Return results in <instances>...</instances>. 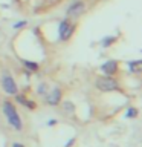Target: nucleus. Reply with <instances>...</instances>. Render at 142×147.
Here are the masks:
<instances>
[{
    "label": "nucleus",
    "mask_w": 142,
    "mask_h": 147,
    "mask_svg": "<svg viewBox=\"0 0 142 147\" xmlns=\"http://www.w3.org/2000/svg\"><path fill=\"white\" fill-rule=\"evenodd\" d=\"M2 110H3V115H5V118H6L9 126H11L14 130L20 132L23 129V121H21L20 115H18V110H17L15 106H14L12 101H9V100L3 101Z\"/></svg>",
    "instance_id": "f257e3e1"
},
{
    "label": "nucleus",
    "mask_w": 142,
    "mask_h": 147,
    "mask_svg": "<svg viewBox=\"0 0 142 147\" xmlns=\"http://www.w3.org/2000/svg\"><path fill=\"white\" fill-rule=\"evenodd\" d=\"M95 87L101 92H118L121 89L119 83L115 80L113 77H109V75H102V77H98L95 80Z\"/></svg>",
    "instance_id": "f03ea898"
},
{
    "label": "nucleus",
    "mask_w": 142,
    "mask_h": 147,
    "mask_svg": "<svg viewBox=\"0 0 142 147\" xmlns=\"http://www.w3.org/2000/svg\"><path fill=\"white\" fill-rule=\"evenodd\" d=\"M75 32V23L70 22V18H63L58 23V40L60 41H67Z\"/></svg>",
    "instance_id": "7ed1b4c3"
},
{
    "label": "nucleus",
    "mask_w": 142,
    "mask_h": 147,
    "mask_svg": "<svg viewBox=\"0 0 142 147\" xmlns=\"http://www.w3.org/2000/svg\"><path fill=\"white\" fill-rule=\"evenodd\" d=\"M2 89L5 90V94H8V95H17L18 94L17 81L14 80L11 72H8V71H5L2 74Z\"/></svg>",
    "instance_id": "20e7f679"
},
{
    "label": "nucleus",
    "mask_w": 142,
    "mask_h": 147,
    "mask_svg": "<svg viewBox=\"0 0 142 147\" xmlns=\"http://www.w3.org/2000/svg\"><path fill=\"white\" fill-rule=\"evenodd\" d=\"M84 12H86V3L82 0H75V2H72L69 5L66 16H67V18H78Z\"/></svg>",
    "instance_id": "39448f33"
},
{
    "label": "nucleus",
    "mask_w": 142,
    "mask_h": 147,
    "mask_svg": "<svg viewBox=\"0 0 142 147\" xmlns=\"http://www.w3.org/2000/svg\"><path fill=\"white\" fill-rule=\"evenodd\" d=\"M44 96H46V104L55 107V106H58L61 103V89H60L58 86H55L54 89L50 92H48Z\"/></svg>",
    "instance_id": "423d86ee"
},
{
    "label": "nucleus",
    "mask_w": 142,
    "mask_h": 147,
    "mask_svg": "<svg viewBox=\"0 0 142 147\" xmlns=\"http://www.w3.org/2000/svg\"><path fill=\"white\" fill-rule=\"evenodd\" d=\"M118 69H119V63L116 60H109L104 64H101V71L104 72V75H109V77H113L118 72Z\"/></svg>",
    "instance_id": "0eeeda50"
},
{
    "label": "nucleus",
    "mask_w": 142,
    "mask_h": 147,
    "mask_svg": "<svg viewBox=\"0 0 142 147\" xmlns=\"http://www.w3.org/2000/svg\"><path fill=\"white\" fill-rule=\"evenodd\" d=\"M15 96V101L18 104H21V106H25V107H27V109H31V110H34L35 107H37V104L34 103L32 100H29V98H26L25 95H20V94H17V95H14Z\"/></svg>",
    "instance_id": "6e6552de"
},
{
    "label": "nucleus",
    "mask_w": 142,
    "mask_h": 147,
    "mask_svg": "<svg viewBox=\"0 0 142 147\" xmlns=\"http://www.w3.org/2000/svg\"><path fill=\"white\" fill-rule=\"evenodd\" d=\"M20 61L26 69H29V71H32V72H37L40 69L38 63H35V61H31V60H20Z\"/></svg>",
    "instance_id": "1a4fd4ad"
},
{
    "label": "nucleus",
    "mask_w": 142,
    "mask_h": 147,
    "mask_svg": "<svg viewBox=\"0 0 142 147\" xmlns=\"http://www.w3.org/2000/svg\"><path fill=\"white\" fill-rule=\"evenodd\" d=\"M141 60H135V61H128V69H130L131 72H135V74H139L141 72Z\"/></svg>",
    "instance_id": "9d476101"
},
{
    "label": "nucleus",
    "mask_w": 142,
    "mask_h": 147,
    "mask_svg": "<svg viewBox=\"0 0 142 147\" xmlns=\"http://www.w3.org/2000/svg\"><path fill=\"white\" fill-rule=\"evenodd\" d=\"M115 41H116V37H113V35L104 37V38L101 40V46H102V48H109V46H110V45H113Z\"/></svg>",
    "instance_id": "9b49d317"
},
{
    "label": "nucleus",
    "mask_w": 142,
    "mask_h": 147,
    "mask_svg": "<svg viewBox=\"0 0 142 147\" xmlns=\"http://www.w3.org/2000/svg\"><path fill=\"white\" fill-rule=\"evenodd\" d=\"M63 109L66 113H73L75 112V106H73V103H70V101H64L63 103Z\"/></svg>",
    "instance_id": "f8f14e48"
},
{
    "label": "nucleus",
    "mask_w": 142,
    "mask_h": 147,
    "mask_svg": "<svg viewBox=\"0 0 142 147\" xmlns=\"http://www.w3.org/2000/svg\"><path fill=\"white\" fill-rule=\"evenodd\" d=\"M27 25V22L26 20H20V22H15L12 25V29H15V31H18V29H21V28H25Z\"/></svg>",
    "instance_id": "ddd939ff"
},
{
    "label": "nucleus",
    "mask_w": 142,
    "mask_h": 147,
    "mask_svg": "<svg viewBox=\"0 0 142 147\" xmlns=\"http://www.w3.org/2000/svg\"><path fill=\"white\" fill-rule=\"evenodd\" d=\"M125 117H127V118H136V117H137V109H136V107H130V109L127 110Z\"/></svg>",
    "instance_id": "4468645a"
},
{
    "label": "nucleus",
    "mask_w": 142,
    "mask_h": 147,
    "mask_svg": "<svg viewBox=\"0 0 142 147\" xmlns=\"http://www.w3.org/2000/svg\"><path fill=\"white\" fill-rule=\"evenodd\" d=\"M38 92L40 95H46V92H48V84H46V83H41V84L38 86Z\"/></svg>",
    "instance_id": "2eb2a0df"
},
{
    "label": "nucleus",
    "mask_w": 142,
    "mask_h": 147,
    "mask_svg": "<svg viewBox=\"0 0 142 147\" xmlns=\"http://www.w3.org/2000/svg\"><path fill=\"white\" fill-rule=\"evenodd\" d=\"M55 124H57V119H49L48 126H55Z\"/></svg>",
    "instance_id": "dca6fc26"
},
{
    "label": "nucleus",
    "mask_w": 142,
    "mask_h": 147,
    "mask_svg": "<svg viewBox=\"0 0 142 147\" xmlns=\"http://www.w3.org/2000/svg\"><path fill=\"white\" fill-rule=\"evenodd\" d=\"M12 147H25V146H23L21 142H14V144H12Z\"/></svg>",
    "instance_id": "f3484780"
},
{
    "label": "nucleus",
    "mask_w": 142,
    "mask_h": 147,
    "mask_svg": "<svg viewBox=\"0 0 142 147\" xmlns=\"http://www.w3.org/2000/svg\"><path fill=\"white\" fill-rule=\"evenodd\" d=\"M73 142H75V140H70V141H67V144H66V147H70Z\"/></svg>",
    "instance_id": "a211bd4d"
}]
</instances>
